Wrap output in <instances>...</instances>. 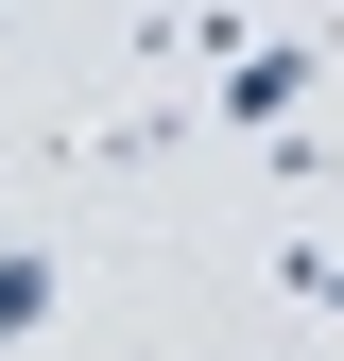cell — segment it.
Listing matches in <instances>:
<instances>
[{
  "label": "cell",
  "mask_w": 344,
  "mask_h": 361,
  "mask_svg": "<svg viewBox=\"0 0 344 361\" xmlns=\"http://www.w3.org/2000/svg\"><path fill=\"white\" fill-rule=\"evenodd\" d=\"M293 293H310V310H344V241H293Z\"/></svg>",
  "instance_id": "3"
},
{
  "label": "cell",
  "mask_w": 344,
  "mask_h": 361,
  "mask_svg": "<svg viewBox=\"0 0 344 361\" xmlns=\"http://www.w3.org/2000/svg\"><path fill=\"white\" fill-rule=\"evenodd\" d=\"M327 52H344V35H276V52H224V86H207V104H224V138H241V121H276V104H293Z\"/></svg>",
  "instance_id": "1"
},
{
  "label": "cell",
  "mask_w": 344,
  "mask_h": 361,
  "mask_svg": "<svg viewBox=\"0 0 344 361\" xmlns=\"http://www.w3.org/2000/svg\"><path fill=\"white\" fill-rule=\"evenodd\" d=\"M52 293H69V276H52V241H0V344L52 327Z\"/></svg>",
  "instance_id": "2"
},
{
  "label": "cell",
  "mask_w": 344,
  "mask_h": 361,
  "mask_svg": "<svg viewBox=\"0 0 344 361\" xmlns=\"http://www.w3.org/2000/svg\"><path fill=\"white\" fill-rule=\"evenodd\" d=\"M0 35H18V18H0Z\"/></svg>",
  "instance_id": "4"
}]
</instances>
